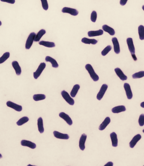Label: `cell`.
Instances as JSON below:
<instances>
[{
	"label": "cell",
	"mask_w": 144,
	"mask_h": 166,
	"mask_svg": "<svg viewBox=\"0 0 144 166\" xmlns=\"http://www.w3.org/2000/svg\"><path fill=\"white\" fill-rule=\"evenodd\" d=\"M1 1L8 2L10 4H14L15 2V0H1Z\"/></svg>",
	"instance_id": "cell-38"
},
{
	"label": "cell",
	"mask_w": 144,
	"mask_h": 166,
	"mask_svg": "<svg viewBox=\"0 0 144 166\" xmlns=\"http://www.w3.org/2000/svg\"><path fill=\"white\" fill-rule=\"evenodd\" d=\"M29 120V118L27 117H23V118L20 119L17 122V124L18 126H22L24 124L28 122Z\"/></svg>",
	"instance_id": "cell-31"
},
{
	"label": "cell",
	"mask_w": 144,
	"mask_h": 166,
	"mask_svg": "<svg viewBox=\"0 0 144 166\" xmlns=\"http://www.w3.org/2000/svg\"><path fill=\"white\" fill-rule=\"evenodd\" d=\"M85 68L88 71L91 79L94 81L96 82L99 79L98 76L96 74L93 68L90 64H88L86 65Z\"/></svg>",
	"instance_id": "cell-1"
},
{
	"label": "cell",
	"mask_w": 144,
	"mask_h": 166,
	"mask_svg": "<svg viewBox=\"0 0 144 166\" xmlns=\"http://www.w3.org/2000/svg\"><path fill=\"white\" fill-rule=\"evenodd\" d=\"M6 104L9 107H10L12 109H14L16 111L20 112V111H21L22 110V106L15 104V103L10 101L7 102Z\"/></svg>",
	"instance_id": "cell-6"
},
{
	"label": "cell",
	"mask_w": 144,
	"mask_h": 166,
	"mask_svg": "<svg viewBox=\"0 0 144 166\" xmlns=\"http://www.w3.org/2000/svg\"><path fill=\"white\" fill-rule=\"evenodd\" d=\"M103 34V31L99 30L98 31H90L88 32V36L89 37H94L102 35Z\"/></svg>",
	"instance_id": "cell-19"
},
{
	"label": "cell",
	"mask_w": 144,
	"mask_h": 166,
	"mask_svg": "<svg viewBox=\"0 0 144 166\" xmlns=\"http://www.w3.org/2000/svg\"><path fill=\"white\" fill-rule=\"evenodd\" d=\"M125 106H119L114 107L112 109V112L114 113H119L126 110Z\"/></svg>",
	"instance_id": "cell-21"
},
{
	"label": "cell",
	"mask_w": 144,
	"mask_h": 166,
	"mask_svg": "<svg viewBox=\"0 0 144 166\" xmlns=\"http://www.w3.org/2000/svg\"><path fill=\"white\" fill-rule=\"evenodd\" d=\"M97 18V13L96 11H93L91 14V20L93 22L95 23Z\"/></svg>",
	"instance_id": "cell-37"
},
{
	"label": "cell",
	"mask_w": 144,
	"mask_h": 166,
	"mask_svg": "<svg viewBox=\"0 0 144 166\" xmlns=\"http://www.w3.org/2000/svg\"><path fill=\"white\" fill-rule=\"evenodd\" d=\"M12 66L15 70L16 74L20 75L21 73V68L18 62L17 61H14L12 62Z\"/></svg>",
	"instance_id": "cell-17"
},
{
	"label": "cell",
	"mask_w": 144,
	"mask_h": 166,
	"mask_svg": "<svg viewBox=\"0 0 144 166\" xmlns=\"http://www.w3.org/2000/svg\"><path fill=\"white\" fill-rule=\"evenodd\" d=\"M80 88V86L79 85L76 84L73 86V88L72 89L70 92V95L72 97H76Z\"/></svg>",
	"instance_id": "cell-28"
},
{
	"label": "cell",
	"mask_w": 144,
	"mask_h": 166,
	"mask_svg": "<svg viewBox=\"0 0 144 166\" xmlns=\"http://www.w3.org/2000/svg\"><path fill=\"white\" fill-rule=\"evenodd\" d=\"M0 155H1V158L2 157V156L1 154H0Z\"/></svg>",
	"instance_id": "cell-44"
},
{
	"label": "cell",
	"mask_w": 144,
	"mask_h": 166,
	"mask_svg": "<svg viewBox=\"0 0 144 166\" xmlns=\"http://www.w3.org/2000/svg\"><path fill=\"white\" fill-rule=\"evenodd\" d=\"M127 43L128 46L129 51H130L131 54H135V48L133 44V41L132 38H127Z\"/></svg>",
	"instance_id": "cell-9"
},
{
	"label": "cell",
	"mask_w": 144,
	"mask_h": 166,
	"mask_svg": "<svg viewBox=\"0 0 144 166\" xmlns=\"http://www.w3.org/2000/svg\"><path fill=\"white\" fill-rule=\"evenodd\" d=\"M138 34L140 39L141 40H144V26L140 25L138 27Z\"/></svg>",
	"instance_id": "cell-29"
},
{
	"label": "cell",
	"mask_w": 144,
	"mask_h": 166,
	"mask_svg": "<svg viewBox=\"0 0 144 166\" xmlns=\"http://www.w3.org/2000/svg\"><path fill=\"white\" fill-rule=\"evenodd\" d=\"M37 125L38 129L40 133H42L44 132V128H43V121L41 117H40L38 119Z\"/></svg>",
	"instance_id": "cell-22"
},
{
	"label": "cell",
	"mask_w": 144,
	"mask_h": 166,
	"mask_svg": "<svg viewBox=\"0 0 144 166\" xmlns=\"http://www.w3.org/2000/svg\"><path fill=\"white\" fill-rule=\"evenodd\" d=\"M112 47L111 46L109 45L107 46L102 52V54L103 56L106 55L111 50Z\"/></svg>",
	"instance_id": "cell-34"
},
{
	"label": "cell",
	"mask_w": 144,
	"mask_h": 166,
	"mask_svg": "<svg viewBox=\"0 0 144 166\" xmlns=\"http://www.w3.org/2000/svg\"><path fill=\"white\" fill-rule=\"evenodd\" d=\"M141 136L140 135L138 134L136 135L133 138L130 143H129V146L131 148H133L135 147L137 142L141 139Z\"/></svg>",
	"instance_id": "cell-16"
},
{
	"label": "cell",
	"mask_w": 144,
	"mask_h": 166,
	"mask_svg": "<svg viewBox=\"0 0 144 166\" xmlns=\"http://www.w3.org/2000/svg\"><path fill=\"white\" fill-rule=\"evenodd\" d=\"M102 29L105 31L108 32L110 35H115V31L113 28L107 25H104L102 26Z\"/></svg>",
	"instance_id": "cell-23"
},
{
	"label": "cell",
	"mask_w": 144,
	"mask_h": 166,
	"mask_svg": "<svg viewBox=\"0 0 144 166\" xmlns=\"http://www.w3.org/2000/svg\"><path fill=\"white\" fill-rule=\"evenodd\" d=\"M144 76V71H140L137 73H135L133 75L132 77L133 79H140Z\"/></svg>",
	"instance_id": "cell-33"
},
{
	"label": "cell",
	"mask_w": 144,
	"mask_h": 166,
	"mask_svg": "<svg viewBox=\"0 0 144 166\" xmlns=\"http://www.w3.org/2000/svg\"><path fill=\"white\" fill-rule=\"evenodd\" d=\"M110 119L109 117H107L104 121L102 122V124H100L99 126V130H104L105 129V128L107 127V126L110 123Z\"/></svg>",
	"instance_id": "cell-18"
},
{
	"label": "cell",
	"mask_w": 144,
	"mask_h": 166,
	"mask_svg": "<svg viewBox=\"0 0 144 166\" xmlns=\"http://www.w3.org/2000/svg\"><path fill=\"white\" fill-rule=\"evenodd\" d=\"M108 87V86L105 84H104L102 85V87L100 88V91L99 92L97 95V98L98 100L100 101L103 97L106 91H107V89Z\"/></svg>",
	"instance_id": "cell-5"
},
{
	"label": "cell",
	"mask_w": 144,
	"mask_h": 166,
	"mask_svg": "<svg viewBox=\"0 0 144 166\" xmlns=\"http://www.w3.org/2000/svg\"><path fill=\"white\" fill-rule=\"evenodd\" d=\"M132 57L133 58V60L135 61H136L137 60V58L135 54H132Z\"/></svg>",
	"instance_id": "cell-41"
},
{
	"label": "cell",
	"mask_w": 144,
	"mask_h": 166,
	"mask_svg": "<svg viewBox=\"0 0 144 166\" xmlns=\"http://www.w3.org/2000/svg\"><path fill=\"white\" fill-rule=\"evenodd\" d=\"M143 132H144V129H143Z\"/></svg>",
	"instance_id": "cell-45"
},
{
	"label": "cell",
	"mask_w": 144,
	"mask_h": 166,
	"mask_svg": "<svg viewBox=\"0 0 144 166\" xmlns=\"http://www.w3.org/2000/svg\"><path fill=\"white\" fill-rule=\"evenodd\" d=\"M124 88L126 92L127 97L128 99H131L133 97V93L131 90L130 85L128 83H125L124 85Z\"/></svg>",
	"instance_id": "cell-8"
},
{
	"label": "cell",
	"mask_w": 144,
	"mask_h": 166,
	"mask_svg": "<svg viewBox=\"0 0 144 166\" xmlns=\"http://www.w3.org/2000/svg\"><path fill=\"white\" fill-rule=\"evenodd\" d=\"M62 12L63 13H67L70 14L71 15L76 16L78 14V12L76 9L73 8L65 7L62 10Z\"/></svg>",
	"instance_id": "cell-7"
},
{
	"label": "cell",
	"mask_w": 144,
	"mask_h": 166,
	"mask_svg": "<svg viewBox=\"0 0 144 166\" xmlns=\"http://www.w3.org/2000/svg\"><path fill=\"white\" fill-rule=\"evenodd\" d=\"M46 67V64L45 63H40L37 70L34 73V77L35 79H38Z\"/></svg>",
	"instance_id": "cell-4"
},
{
	"label": "cell",
	"mask_w": 144,
	"mask_h": 166,
	"mask_svg": "<svg viewBox=\"0 0 144 166\" xmlns=\"http://www.w3.org/2000/svg\"><path fill=\"white\" fill-rule=\"evenodd\" d=\"M39 44L48 48H53L55 47V44L53 42H49L42 41L39 43Z\"/></svg>",
	"instance_id": "cell-26"
},
{
	"label": "cell",
	"mask_w": 144,
	"mask_h": 166,
	"mask_svg": "<svg viewBox=\"0 0 144 166\" xmlns=\"http://www.w3.org/2000/svg\"><path fill=\"white\" fill-rule=\"evenodd\" d=\"M53 133L54 136L58 139L68 140L69 138V136L67 134H63L57 131H54Z\"/></svg>",
	"instance_id": "cell-12"
},
{
	"label": "cell",
	"mask_w": 144,
	"mask_h": 166,
	"mask_svg": "<svg viewBox=\"0 0 144 166\" xmlns=\"http://www.w3.org/2000/svg\"><path fill=\"white\" fill-rule=\"evenodd\" d=\"M36 35V34L34 32H32L30 34L26 42V49H29L30 48L33 44V42L34 41Z\"/></svg>",
	"instance_id": "cell-2"
},
{
	"label": "cell",
	"mask_w": 144,
	"mask_h": 166,
	"mask_svg": "<svg viewBox=\"0 0 144 166\" xmlns=\"http://www.w3.org/2000/svg\"><path fill=\"white\" fill-rule=\"evenodd\" d=\"M128 0H121L120 1V4L121 5H125L127 2Z\"/></svg>",
	"instance_id": "cell-39"
},
{
	"label": "cell",
	"mask_w": 144,
	"mask_h": 166,
	"mask_svg": "<svg viewBox=\"0 0 144 166\" xmlns=\"http://www.w3.org/2000/svg\"><path fill=\"white\" fill-rule=\"evenodd\" d=\"M87 136L85 134H83L81 136L79 141V147L82 151H84L85 149V143L86 140Z\"/></svg>",
	"instance_id": "cell-15"
},
{
	"label": "cell",
	"mask_w": 144,
	"mask_h": 166,
	"mask_svg": "<svg viewBox=\"0 0 144 166\" xmlns=\"http://www.w3.org/2000/svg\"><path fill=\"white\" fill-rule=\"evenodd\" d=\"M138 122H139V125L141 126H143L144 125V114H141L140 115V117H139V120H138Z\"/></svg>",
	"instance_id": "cell-35"
},
{
	"label": "cell",
	"mask_w": 144,
	"mask_h": 166,
	"mask_svg": "<svg viewBox=\"0 0 144 166\" xmlns=\"http://www.w3.org/2000/svg\"><path fill=\"white\" fill-rule=\"evenodd\" d=\"M21 144L22 146H27L32 149H35L36 147V144L29 141L26 140H22Z\"/></svg>",
	"instance_id": "cell-13"
},
{
	"label": "cell",
	"mask_w": 144,
	"mask_h": 166,
	"mask_svg": "<svg viewBox=\"0 0 144 166\" xmlns=\"http://www.w3.org/2000/svg\"><path fill=\"white\" fill-rule=\"evenodd\" d=\"M112 41L114 46V52L116 54H119L120 53V47L119 43L117 38H112Z\"/></svg>",
	"instance_id": "cell-11"
},
{
	"label": "cell",
	"mask_w": 144,
	"mask_h": 166,
	"mask_svg": "<svg viewBox=\"0 0 144 166\" xmlns=\"http://www.w3.org/2000/svg\"><path fill=\"white\" fill-rule=\"evenodd\" d=\"M141 106L143 108H144V102H143L141 104Z\"/></svg>",
	"instance_id": "cell-42"
},
{
	"label": "cell",
	"mask_w": 144,
	"mask_h": 166,
	"mask_svg": "<svg viewBox=\"0 0 144 166\" xmlns=\"http://www.w3.org/2000/svg\"><path fill=\"white\" fill-rule=\"evenodd\" d=\"M59 115L60 117L61 118L63 119L64 120L66 121L68 125L71 126L72 124V121L71 118L69 117L68 115L65 114V113H64V112H61V113H60Z\"/></svg>",
	"instance_id": "cell-10"
},
{
	"label": "cell",
	"mask_w": 144,
	"mask_h": 166,
	"mask_svg": "<svg viewBox=\"0 0 144 166\" xmlns=\"http://www.w3.org/2000/svg\"><path fill=\"white\" fill-rule=\"evenodd\" d=\"M45 60H46V62H51L52 65V67H54V68H57L59 67V65H58L57 61L52 58L49 57V56H47L46 57Z\"/></svg>",
	"instance_id": "cell-24"
},
{
	"label": "cell",
	"mask_w": 144,
	"mask_h": 166,
	"mask_svg": "<svg viewBox=\"0 0 144 166\" xmlns=\"http://www.w3.org/2000/svg\"><path fill=\"white\" fill-rule=\"evenodd\" d=\"M113 163L112 162H109L107 163L106 165H105V166H113Z\"/></svg>",
	"instance_id": "cell-40"
},
{
	"label": "cell",
	"mask_w": 144,
	"mask_h": 166,
	"mask_svg": "<svg viewBox=\"0 0 144 166\" xmlns=\"http://www.w3.org/2000/svg\"><path fill=\"white\" fill-rule=\"evenodd\" d=\"M142 9H143V10L144 11V5H143V7H142Z\"/></svg>",
	"instance_id": "cell-43"
},
{
	"label": "cell",
	"mask_w": 144,
	"mask_h": 166,
	"mask_svg": "<svg viewBox=\"0 0 144 166\" xmlns=\"http://www.w3.org/2000/svg\"><path fill=\"white\" fill-rule=\"evenodd\" d=\"M46 97V96L42 94H35L33 96V99L35 101L44 100Z\"/></svg>",
	"instance_id": "cell-30"
},
{
	"label": "cell",
	"mask_w": 144,
	"mask_h": 166,
	"mask_svg": "<svg viewBox=\"0 0 144 166\" xmlns=\"http://www.w3.org/2000/svg\"><path fill=\"white\" fill-rule=\"evenodd\" d=\"M61 95L63 98L70 105H73L74 104V103H75L74 100L72 98H71L68 93L66 91H62L61 92Z\"/></svg>",
	"instance_id": "cell-3"
},
{
	"label": "cell",
	"mask_w": 144,
	"mask_h": 166,
	"mask_svg": "<svg viewBox=\"0 0 144 166\" xmlns=\"http://www.w3.org/2000/svg\"><path fill=\"white\" fill-rule=\"evenodd\" d=\"M46 33V31L45 30H43V29L40 30L38 32L37 34L36 35L34 41H35V42H38V41H39L40 40L42 37L43 36L45 35Z\"/></svg>",
	"instance_id": "cell-27"
},
{
	"label": "cell",
	"mask_w": 144,
	"mask_h": 166,
	"mask_svg": "<svg viewBox=\"0 0 144 166\" xmlns=\"http://www.w3.org/2000/svg\"><path fill=\"white\" fill-rule=\"evenodd\" d=\"M111 139L112 145L114 147H116L118 146V140L117 139V136L116 133L113 132L110 135Z\"/></svg>",
	"instance_id": "cell-20"
},
{
	"label": "cell",
	"mask_w": 144,
	"mask_h": 166,
	"mask_svg": "<svg viewBox=\"0 0 144 166\" xmlns=\"http://www.w3.org/2000/svg\"><path fill=\"white\" fill-rule=\"evenodd\" d=\"M9 53L8 52L4 53L0 58V63L1 64V63H3L4 62H5L8 58H9Z\"/></svg>",
	"instance_id": "cell-32"
},
{
	"label": "cell",
	"mask_w": 144,
	"mask_h": 166,
	"mask_svg": "<svg viewBox=\"0 0 144 166\" xmlns=\"http://www.w3.org/2000/svg\"><path fill=\"white\" fill-rule=\"evenodd\" d=\"M82 42L86 44L95 45L97 43L98 41L95 39H88L86 38H84L82 40Z\"/></svg>",
	"instance_id": "cell-25"
},
{
	"label": "cell",
	"mask_w": 144,
	"mask_h": 166,
	"mask_svg": "<svg viewBox=\"0 0 144 166\" xmlns=\"http://www.w3.org/2000/svg\"><path fill=\"white\" fill-rule=\"evenodd\" d=\"M41 1L42 2V6L43 9L45 10H47L48 8L47 1V0H41Z\"/></svg>",
	"instance_id": "cell-36"
},
{
	"label": "cell",
	"mask_w": 144,
	"mask_h": 166,
	"mask_svg": "<svg viewBox=\"0 0 144 166\" xmlns=\"http://www.w3.org/2000/svg\"><path fill=\"white\" fill-rule=\"evenodd\" d=\"M115 71L116 75L119 77L120 79L121 80L124 81V80H127V76L124 74L123 72L122 71L120 68H115Z\"/></svg>",
	"instance_id": "cell-14"
}]
</instances>
